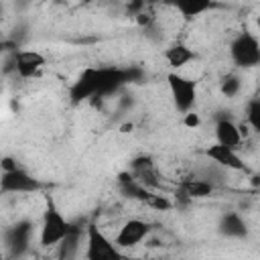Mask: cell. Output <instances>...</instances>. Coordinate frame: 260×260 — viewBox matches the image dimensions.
<instances>
[{"label":"cell","instance_id":"obj_1","mask_svg":"<svg viewBox=\"0 0 260 260\" xmlns=\"http://www.w3.org/2000/svg\"><path fill=\"white\" fill-rule=\"evenodd\" d=\"M73 230V223L61 213V209L57 207L53 195H45V209H43V217H41V225H39V246L49 250V248H57L67 234Z\"/></svg>","mask_w":260,"mask_h":260},{"label":"cell","instance_id":"obj_5","mask_svg":"<svg viewBox=\"0 0 260 260\" xmlns=\"http://www.w3.org/2000/svg\"><path fill=\"white\" fill-rule=\"evenodd\" d=\"M98 87H100V67H85L69 87L71 104L93 100L98 95Z\"/></svg>","mask_w":260,"mask_h":260},{"label":"cell","instance_id":"obj_17","mask_svg":"<svg viewBox=\"0 0 260 260\" xmlns=\"http://www.w3.org/2000/svg\"><path fill=\"white\" fill-rule=\"evenodd\" d=\"M240 89H242V79L238 75H234V73L225 75L221 79V83H219V91H221L223 98H236L240 93Z\"/></svg>","mask_w":260,"mask_h":260},{"label":"cell","instance_id":"obj_4","mask_svg":"<svg viewBox=\"0 0 260 260\" xmlns=\"http://www.w3.org/2000/svg\"><path fill=\"white\" fill-rule=\"evenodd\" d=\"M167 83H169V91H171L175 110L183 116L193 112V106L197 100V81H193L181 73L171 71L167 75Z\"/></svg>","mask_w":260,"mask_h":260},{"label":"cell","instance_id":"obj_27","mask_svg":"<svg viewBox=\"0 0 260 260\" xmlns=\"http://www.w3.org/2000/svg\"><path fill=\"white\" fill-rule=\"evenodd\" d=\"M256 22H258V28H260V16H258V20H256Z\"/></svg>","mask_w":260,"mask_h":260},{"label":"cell","instance_id":"obj_2","mask_svg":"<svg viewBox=\"0 0 260 260\" xmlns=\"http://www.w3.org/2000/svg\"><path fill=\"white\" fill-rule=\"evenodd\" d=\"M85 228V260H128L126 254L116 246V242L110 240L95 221H89Z\"/></svg>","mask_w":260,"mask_h":260},{"label":"cell","instance_id":"obj_7","mask_svg":"<svg viewBox=\"0 0 260 260\" xmlns=\"http://www.w3.org/2000/svg\"><path fill=\"white\" fill-rule=\"evenodd\" d=\"M41 187L43 185L20 167L16 171L0 175V191L4 195H8V193H35V191H41Z\"/></svg>","mask_w":260,"mask_h":260},{"label":"cell","instance_id":"obj_6","mask_svg":"<svg viewBox=\"0 0 260 260\" xmlns=\"http://www.w3.org/2000/svg\"><path fill=\"white\" fill-rule=\"evenodd\" d=\"M150 230H152V228H150L148 221L138 219V217H132V219H128V221L122 223V228L118 230L114 242H116V246H118L120 250L134 248V246L142 244V242L148 238Z\"/></svg>","mask_w":260,"mask_h":260},{"label":"cell","instance_id":"obj_8","mask_svg":"<svg viewBox=\"0 0 260 260\" xmlns=\"http://www.w3.org/2000/svg\"><path fill=\"white\" fill-rule=\"evenodd\" d=\"M203 154H205L213 165H217V167H221V169L236 171V173H250L248 165L242 160V156H240L238 150H234V148H228V146H221V144L213 142V144H209V146L203 150Z\"/></svg>","mask_w":260,"mask_h":260},{"label":"cell","instance_id":"obj_26","mask_svg":"<svg viewBox=\"0 0 260 260\" xmlns=\"http://www.w3.org/2000/svg\"><path fill=\"white\" fill-rule=\"evenodd\" d=\"M256 193H258V197H260V185H258V187H256Z\"/></svg>","mask_w":260,"mask_h":260},{"label":"cell","instance_id":"obj_9","mask_svg":"<svg viewBox=\"0 0 260 260\" xmlns=\"http://www.w3.org/2000/svg\"><path fill=\"white\" fill-rule=\"evenodd\" d=\"M32 221L28 219H22V221H16L6 234H4V242H6V250L18 258L22 256L26 250H28V244H30V236H32Z\"/></svg>","mask_w":260,"mask_h":260},{"label":"cell","instance_id":"obj_20","mask_svg":"<svg viewBox=\"0 0 260 260\" xmlns=\"http://www.w3.org/2000/svg\"><path fill=\"white\" fill-rule=\"evenodd\" d=\"M148 167H154L152 156L140 154V156L132 158V162H130V173H138V171H144V169H148Z\"/></svg>","mask_w":260,"mask_h":260},{"label":"cell","instance_id":"obj_10","mask_svg":"<svg viewBox=\"0 0 260 260\" xmlns=\"http://www.w3.org/2000/svg\"><path fill=\"white\" fill-rule=\"evenodd\" d=\"M12 57H14V73L22 79L35 77L47 63L45 55L35 49H18Z\"/></svg>","mask_w":260,"mask_h":260},{"label":"cell","instance_id":"obj_11","mask_svg":"<svg viewBox=\"0 0 260 260\" xmlns=\"http://www.w3.org/2000/svg\"><path fill=\"white\" fill-rule=\"evenodd\" d=\"M242 140H244V136L240 132V124H236L230 118H219L215 122V142L217 144L238 150Z\"/></svg>","mask_w":260,"mask_h":260},{"label":"cell","instance_id":"obj_3","mask_svg":"<svg viewBox=\"0 0 260 260\" xmlns=\"http://www.w3.org/2000/svg\"><path fill=\"white\" fill-rule=\"evenodd\" d=\"M230 59L240 69H252L260 65V41L252 32H240L230 43Z\"/></svg>","mask_w":260,"mask_h":260},{"label":"cell","instance_id":"obj_25","mask_svg":"<svg viewBox=\"0 0 260 260\" xmlns=\"http://www.w3.org/2000/svg\"><path fill=\"white\" fill-rule=\"evenodd\" d=\"M41 260H59V258H57V254H55V256H43Z\"/></svg>","mask_w":260,"mask_h":260},{"label":"cell","instance_id":"obj_28","mask_svg":"<svg viewBox=\"0 0 260 260\" xmlns=\"http://www.w3.org/2000/svg\"><path fill=\"white\" fill-rule=\"evenodd\" d=\"M4 260H8V258H4Z\"/></svg>","mask_w":260,"mask_h":260},{"label":"cell","instance_id":"obj_12","mask_svg":"<svg viewBox=\"0 0 260 260\" xmlns=\"http://www.w3.org/2000/svg\"><path fill=\"white\" fill-rule=\"evenodd\" d=\"M85 236H87V228H81L79 223H73V230L57 246V258L59 260H75L79 250H81V242H85Z\"/></svg>","mask_w":260,"mask_h":260},{"label":"cell","instance_id":"obj_16","mask_svg":"<svg viewBox=\"0 0 260 260\" xmlns=\"http://www.w3.org/2000/svg\"><path fill=\"white\" fill-rule=\"evenodd\" d=\"M175 8H177L185 18H195V16H201V14L207 12V10H213L215 4L209 2V0H185V2H177Z\"/></svg>","mask_w":260,"mask_h":260},{"label":"cell","instance_id":"obj_22","mask_svg":"<svg viewBox=\"0 0 260 260\" xmlns=\"http://www.w3.org/2000/svg\"><path fill=\"white\" fill-rule=\"evenodd\" d=\"M183 124H185L187 128H197V126L201 124V118H199L197 112H189V114L183 116Z\"/></svg>","mask_w":260,"mask_h":260},{"label":"cell","instance_id":"obj_14","mask_svg":"<svg viewBox=\"0 0 260 260\" xmlns=\"http://www.w3.org/2000/svg\"><path fill=\"white\" fill-rule=\"evenodd\" d=\"M195 59H197V53L185 43H173L165 49V61L173 69H181V67H185L187 63H191Z\"/></svg>","mask_w":260,"mask_h":260},{"label":"cell","instance_id":"obj_23","mask_svg":"<svg viewBox=\"0 0 260 260\" xmlns=\"http://www.w3.org/2000/svg\"><path fill=\"white\" fill-rule=\"evenodd\" d=\"M0 169H2V173H10V171H16L18 165H16V160H14L12 156H2V160H0Z\"/></svg>","mask_w":260,"mask_h":260},{"label":"cell","instance_id":"obj_24","mask_svg":"<svg viewBox=\"0 0 260 260\" xmlns=\"http://www.w3.org/2000/svg\"><path fill=\"white\" fill-rule=\"evenodd\" d=\"M132 130H134V124H132V122H126V124L120 126V132H122V134H128V132H132Z\"/></svg>","mask_w":260,"mask_h":260},{"label":"cell","instance_id":"obj_15","mask_svg":"<svg viewBox=\"0 0 260 260\" xmlns=\"http://www.w3.org/2000/svg\"><path fill=\"white\" fill-rule=\"evenodd\" d=\"M217 228H219V234L228 236V238H246L248 236V225H246L244 217L236 211L223 213Z\"/></svg>","mask_w":260,"mask_h":260},{"label":"cell","instance_id":"obj_21","mask_svg":"<svg viewBox=\"0 0 260 260\" xmlns=\"http://www.w3.org/2000/svg\"><path fill=\"white\" fill-rule=\"evenodd\" d=\"M154 20H156V16H154L148 8H144L140 14H136V16H134V22H136L140 28H144V30H148V28L154 24Z\"/></svg>","mask_w":260,"mask_h":260},{"label":"cell","instance_id":"obj_13","mask_svg":"<svg viewBox=\"0 0 260 260\" xmlns=\"http://www.w3.org/2000/svg\"><path fill=\"white\" fill-rule=\"evenodd\" d=\"M215 191V183L203 177H189L179 183V193L185 199H203Z\"/></svg>","mask_w":260,"mask_h":260},{"label":"cell","instance_id":"obj_19","mask_svg":"<svg viewBox=\"0 0 260 260\" xmlns=\"http://www.w3.org/2000/svg\"><path fill=\"white\" fill-rule=\"evenodd\" d=\"M144 205L150 207V209H154V211H169V209L173 207V201H171L167 195H158V193L152 191Z\"/></svg>","mask_w":260,"mask_h":260},{"label":"cell","instance_id":"obj_18","mask_svg":"<svg viewBox=\"0 0 260 260\" xmlns=\"http://www.w3.org/2000/svg\"><path fill=\"white\" fill-rule=\"evenodd\" d=\"M246 122L248 126L260 134V98H254L246 106Z\"/></svg>","mask_w":260,"mask_h":260}]
</instances>
